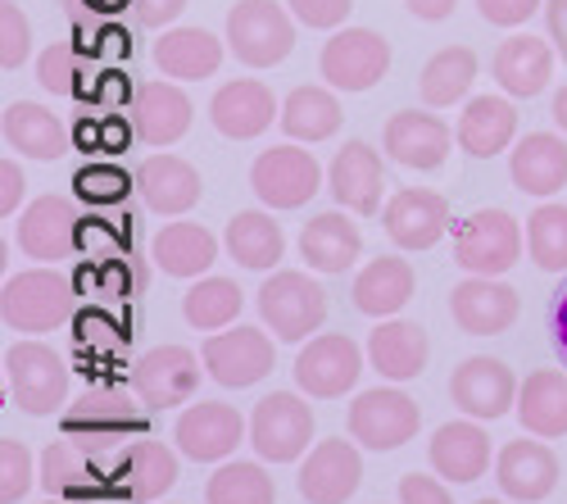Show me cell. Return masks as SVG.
I'll list each match as a JSON object with an SVG mask.
<instances>
[{"label":"cell","mask_w":567,"mask_h":504,"mask_svg":"<svg viewBox=\"0 0 567 504\" xmlns=\"http://www.w3.org/2000/svg\"><path fill=\"white\" fill-rule=\"evenodd\" d=\"M60 428L105 460H118L127 436H146V400L136 391L127 395L123 387H86L60 414Z\"/></svg>","instance_id":"6da1fadb"},{"label":"cell","mask_w":567,"mask_h":504,"mask_svg":"<svg viewBox=\"0 0 567 504\" xmlns=\"http://www.w3.org/2000/svg\"><path fill=\"white\" fill-rule=\"evenodd\" d=\"M78 313V287L55 264L10 272L0 287V318L10 332H55Z\"/></svg>","instance_id":"7a4b0ae2"},{"label":"cell","mask_w":567,"mask_h":504,"mask_svg":"<svg viewBox=\"0 0 567 504\" xmlns=\"http://www.w3.org/2000/svg\"><path fill=\"white\" fill-rule=\"evenodd\" d=\"M223 41L246 69H277L296 51V14L277 0H236Z\"/></svg>","instance_id":"3957f363"},{"label":"cell","mask_w":567,"mask_h":504,"mask_svg":"<svg viewBox=\"0 0 567 504\" xmlns=\"http://www.w3.org/2000/svg\"><path fill=\"white\" fill-rule=\"evenodd\" d=\"M259 318L277 341H305L309 332H318L327 323V291L300 268H277L272 278H264L259 296Z\"/></svg>","instance_id":"277c9868"},{"label":"cell","mask_w":567,"mask_h":504,"mask_svg":"<svg viewBox=\"0 0 567 504\" xmlns=\"http://www.w3.org/2000/svg\"><path fill=\"white\" fill-rule=\"evenodd\" d=\"M523 259V227L508 209H472L454 227V264L472 278H504Z\"/></svg>","instance_id":"5b68a950"},{"label":"cell","mask_w":567,"mask_h":504,"mask_svg":"<svg viewBox=\"0 0 567 504\" xmlns=\"http://www.w3.org/2000/svg\"><path fill=\"white\" fill-rule=\"evenodd\" d=\"M6 382L23 414L51 419L69 400V363L45 341H14L6 350Z\"/></svg>","instance_id":"8992f818"},{"label":"cell","mask_w":567,"mask_h":504,"mask_svg":"<svg viewBox=\"0 0 567 504\" xmlns=\"http://www.w3.org/2000/svg\"><path fill=\"white\" fill-rule=\"evenodd\" d=\"M313 441V409L296 391H268L250 414V445L264 464H296Z\"/></svg>","instance_id":"52a82bcc"},{"label":"cell","mask_w":567,"mask_h":504,"mask_svg":"<svg viewBox=\"0 0 567 504\" xmlns=\"http://www.w3.org/2000/svg\"><path fill=\"white\" fill-rule=\"evenodd\" d=\"M318 73L337 91H372L391 73V41L372 28H337L332 41H322Z\"/></svg>","instance_id":"ba28073f"},{"label":"cell","mask_w":567,"mask_h":504,"mask_svg":"<svg viewBox=\"0 0 567 504\" xmlns=\"http://www.w3.org/2000/svg\"><path fill=\"white\" fill-rule=\"evenodd\" d=\"M250 192L268 209H305L322 192V164L313 160V151L272 146L250 164Z\"/></svg>","instance_id":"9c48e42d"},{"label":"cell","mask_w":567,"mask_h":504,"mask_svg":"<svg viewBox=\"0 0 567 504\" xmlns=\"http://www.w3.org/2000/svg\"><path fill=\"white\" fill-rule=\"evenodd\" d=\"M417 428H422V409L400 387H372L350 404V436L377 454L409 445Z\"/></svg>","instance_id":"30bf717a"},{"label":"cell","mask_w":567,"mask_h":504,"mask_svg":"<svg viewBox=\"0 0 567 504\" xmlns=\"http://www.w3.org/2000/svg\"><path fill=\"white\" fill-rule=\"evenodd\" d=\"M296 387L313 400H337L346 391L359 387L363 378V350L354 346V337L346 332H327V337H309V346H300L296 354Z\"/></svg>","instance_id":"8fae6325"},{"label":"cell","mask_w":567,"mask_h":504,"mask_svg":"<svg viewBox=\"0 0 567 504\" xmlns=\"http://www.w3.org/2000/svg\"><path fill=\"white\" fill-rule=\"evenodd\" d=\"M177 454L182 450H168L164 441H127L118 450V460L110 469V495L127 500V504H155L164 500L173 486H177Z\"/></svg>","instance_id":"7c38bea8"},{"label":"cell","mask_w":567,"mask_h":504,"mask_svg":"<svg viewBox=\"0 0 567 504\" xmlns=\"http://www.w3.org/2000/svg\"><path fill=\"white\" fill-rule=\"evenodd\" d=\"M82 227H86V218H82L78 200L51 192V196L32 200L19 214V250L28 259H41V264H60V259H69L78 250Z\"/></svg>","instance_id":"4fadbf2b"},{"label":"cell","mask_w":567,"mask_h":504,"mask_svg":"<svg viewBox=\"0 0 567 504\" xmlns=\"http://www.w3.org/2000/svg\"><path fill=\"white\" fill-rule=\"evenodd\" d=\"M250 423L236 414L231 404H218V400H200V404H186L177 423H173V441L186 460L196 464H223L227 454L246 441Z\"/></svg>","instance_id":"5bb4252c"},{"label":"cell","mask_w":567,"mask_h":504,"mask_svg":"<svg viewBox=\"0 0 567 504\" xmlns=\"http://www.w3.org/2000/svg\"><path fill=\"white\" fill-rule=\"evenodd\" d=\"M132 391L146 400V409H182L200 391V359L186 346H155L136 359Z\"/></svg>","instance_id":"9a60e30c"},{"label":"cell","mask_w":567,"mask_h":504,"mask_svg":"<svg viewBox=\"0 0 567 504\" xmlns=\"http://www.w3.org/2000/svg\"><path fill=\"white\" fill-rule=\"evenodd\" d=\"M110 469H114V460H105V454H96L91 445H82L73 436H60V441L45 445L37 477H41L45 495L101 500V495H110Z\"/></svg>","instance_id":"2e32d148"},{"label":"cell","mask_w":567,"mask_h":504,"mask_svg":"<svg viewBox=\"0 0 567 504\" xmlns=\"http://www.w3.org/2000/svg\"><path fill=\"white\" fill-rule=\"evenodd\" d=\"M450 400H454V409H463L467 419L495 423V419L508 414V409H517V378H513V369L504 359L472 354L450 378Z\"/></svg>","instance_id":"e0dca14e"},{"label":"cell","mask_w":567,"mask_h":504,"mask_svg":"<svg viewBox=\"0 0 567 504\" xmlns=\"http://www.w3.org/2000/svg\"><path fill=\"white\" fill-rule=\"evenodd\" d=\"M277 363V346L268 332L259 328H241L236 323L231 332H214L205 341V369L218 387H231V391H246L255 382H264Z\"/></svg>","instance_id":"ac0fdd59"},{"label":"cell","mask_w":567,"mask_h":504,"mask_svg":"<svg viewBox=\"0 0 567 504\" xmlns=\"http://www.w3.org/2000/svg\"><path fill=\"white\" fill-rule=\"evenodd\" d=\"M127 119H132L136 142L173 146V142H182V136L192 132L196 105H192V96H186L177 82H141V86H132Z\"/></svg>","instance_id":"d6986e66"},{"label":"cell","mask_w":567,"mask_h":504,"mask_svg":"<svg viewBox=\"0 0 567 504\" xmlns=\"http://www.w3.org/2000/svg\"><path fill=\"white\" fill-rule=\"evenodd\" d=\"M458 136L450 132L445 119L427 114V110H400L386 119L382 146L400 168H417V173H436L450 160V146Z\"/></svg>","instance_id":"ffe728a7"},{"label":"cell","mask_w":567,"mask_h":504,"mask_svg":"<svg viewBox=\"0 0 567 504\" xmlns=\"http://www.w3.org/2000/svg\"><path fill=\"white\" fill-rule=\"evenodd\" d=\"M272 119H281V105L272 96V86L259 78L223 82L209 101V123L227 142H255V136H264L272 127Z\"/></svg>","instance_id":"44dd1931"},{"label":"cell","mask_w":567,"mask_h":504,"mask_svg":"<svg viewBox=\"0 0 567 504\" xmlns=\"http://www.w3.org/2000/svg\"><path fill=\"white\" fill-rule=\"evenodd\" d=\"M296 486L309 504H346L363 486V460H359L354 441H346V436L318 441L309 450V460L300 464Z\"/></svg>","instance_id":"7402d4cb"},{"label":"cell","mask_w":567,"mask_h":504,"mask_svg":"<svg viewBox=\"0 0 567 504\" xmlns=\"http://www.w3.org/2000/svg\"><path fill=\"white\" fill-rule=\"evenodd\" d=\"M382 227L400 250H432L450 233V200L427 187H404L386 200Z\"/></svg>","instance_id":"603a6c76"},{"label":"cell","mask_w":567,"mask_h":504,"mask_svg":"<svg viewBox=\"0 0 567 504\" xmlns=\"http://www.w3.org/2000/svg\"><path fill=\"white\" fill-rule=\"evenodd\" d=\"M517 313H523V300L499 278H472L467 272V282L450 291V318L467 337H499L517 323Z\"/></svg>","instance_id":"cb8c5ba5"},{"label":"cell","mask_w":567,"mask_h":504,"mask_svg":"<svg viewBox=\"0 0 567 504\" xmlns=\"http://www.w3.org/2000/svg\"><path fill=\"white\" fill-rule=\"evenodd\" d=\"M327 192L332 200L359 218L382 209V192H386V168H382V155H377L368 142H346L327 168Z\"/></svg>","instance_id":"d4e9b609"},{"label":"cell","mask_w":567,"mask_h":504,"mask_svg":"<svg viewBox=\"0 0 567 504\" xmlns=\"http://www.w3.org/2000/svg\"><path fill=\"white\" fill-rule=\"evenodd\" d=\"M0 132H6V146L28 155V160H41V164H55L60 155H69L73 146V127L64 114L45 110L37 101H14L0 114Z\"/></svg>","instance_id":"484cf974"},{"label":"cell","mask_w":567,"mask_h":504,"mask_svg":"<svg viewBox=\"0 0 567 504\" xmlns=\"http://www.w3.org/2000/svg\"><path fill=\"white\" fill-rule=\"evenodd\" d=\"M136 196L146 200V209L155 214H186V209H196L200 196H205V182L196 173V164H186L182 155H146L136 164Z\"/></svg>","instance_id":"4316f807"},{"label":"cell","mask_w":567,"mask_h":504,"mask_svg":"<svg viewBox=\"0 0 567 504\" xmlns=\"http://www.w3.org/2000/svg\"><path fill=\"white\" fill-rule=\"evenodd\" d=\"M508 177L523 196L549 200L567 187V136L558 132H527L508 151Z\"/></svg>","instance_id":"83f0119b"},{"label":"cell","mask_w":567,"mask_h":504,"mask_svg":"<svg viewBox=\"0 0 567 504\" xmlns=\"http://www.w3.org/2000/svg\"><path fill=\"white\" fill-rule=\"evenodd\" d=\"M563 469H558V454L545 445V441H508L499 454H495V482L508 500H523V504H536L545 495H554Z\"/></svg>","instance_id":"f1b7e54d"},{"label":"cell","mask_w":567,"mask_h":504,"mask_svg":"<svg viewBox=\"0 0 567 504\" xmlns=\"http://www.w3.org/2000/svg\"><path fill=\"white\" fill-rule=\"evenodd\" d=\"M432 359V341L409 318H377V328L368 332V363L386 382H413L422 378Z\"/></svg>","instance_id":"f546056e"},{"label":"cell","mask_w":567,"mask_h":504,"mask_svg":"<svg viewBox=\"0 0 567 504\" xmlns=\"http://www.w3.org/2000/svg\"><path fill=\"white\" fill-rule=\"evenodd\" d=\"M427 460L432 469L463 486V482H482L486 469H491V436L477 419H454V423H441L432 445H427Z\"/></svg>","instance_id":"4dcf8cb0"},{"label":"cell","mask_w":567,"mask_h":504,"mask_svg":"<svg viewBox=\"0 0 567 504\" xmlns=\"http://www.w3.org/2000/svg\"><path fill=\"white\" fill-rule=\"evenodd\" d=\"M359 255H363V233H359V223L350 218V209L313 214L300 227V259L313 272H332V278H337V272L354 268Z\"/></svg>","instance_id":"1f68e13d"},{"label":"cell","mask_w":567,"mask_h":504,"mask_svg":"<svg viewBox=\"0 0 567 504\" xmlns=\"http://www.w3.org/2000/svg\"><path fill=\"white\" fill-rule=\"evenodd\" d=\"M413 287H417V272L409 259L400 255H377L368 259L359 272H354V287H350V300L359 313L368 318H395L409 300H413Z\"/></svg>","instance_id":"d6a6232c"},{"label":"cell","mask_w":567,"mask_h":504,"mask_svg":"<svg viewBox=\"0 0 567 504\" xmlns=\"http://www.w3.org/2000/svg\"><path fill=\"white\" fill-rule=\"evenodd\" d=\"M491 69H495V82L508 91V96L532 101L554 78V45L532 37V32H513L508 41H499Z\"/></svg>","instance_id":"836d02e7"},{"label":"cell","mask_w":567,"mask_h":504,"mask_svg":"<svg viewBox=\"0 0 567 504\" xmlns=\"http://www.w3.org/2000/svg\"><path fill=\"white\" fill-rule=\"evenodd\" d=\"M458 151L472 160H495L517 142V110L504 96H472L458 114Z\"/></svg>","instance_id":"e575fe53"},{"label":"cell","mask_w":567,"mask_h":504,"mask_svg":"<svg viewBox=\"0 0 567 504\" xmlns=\"http://www.w3.org/2000/svg\"><path fill=\"white\" fill-rule=\"evenodd\" d=\"M227 41H218L205 28H168L155 41V64L164 69V78L173 82H205L223 69Z\"/></svg>","instance_id":"d590c367"},{"label":"cell","mask_w":567,"mask_h":504,"mask_svg":"<svg viewBox=\"0 0 567 504\" xmlns=\"http://www.w3.org/2000/svg\"><path fill=\"white\" fill-rule=\"evenodd\" d=\"M151 259L155 268H164L168 278H205L218 259V237L205 223H168L151 241Z\"/></svg>","instance_id":"8d00e7d4"},{"label":"cell","mask_w":567,"mask_h":504,"mask_svg":"<svg viewBox=\"0 0 567 504\" xmlns=\"http://www.w3.org/2000/svg\"><path fill=\"white\" fill-rule=\"evenodd\" d=\"M223 246L241 268L268 272L281 264V255H287V233H281V223L268 209H241V214L227 218Z\"/></svg>","instance_id":"74e56055"},{"label":"cell","mask_w":567,"mask_h":504,"mask_svg":"<svg viewBox=\"0 0 567 504\" xmlns=\"http://www.w3.org/2000/svg\"><path fill=\"white\" fill-rule=\"evenodd\" d=\"M517 423L532 436H567V378L558 369H536L517 387Z\"/></svg>","instance_id":"f35d334b"},{"label":"cell","mask_w":567,"mask_h":504,"mask_svg":"<svg viewBox=\"0 0 567 504\" xmlns=\"http://www.w3.org/2000/svg\"><path fill=\"white\" fill-rule=\"evenodd\" d=\"M281 132L291 142H327L337 136L346 114H341V101H337V86H296L287 101H281Z\"/></svg>","instance_id":"ab89813d"},{"label":"cell","mask_w":567,"mask_h":504,"mask_svg":"<svg viewBox=\"0 0 567 504\" xmlns=\"http://www.w3.org/2000/svg\"><path fill=\"white\" fill-rule=\"evenodd\" d=\"M477 55L467 51V45H445V51H436L427 64H422V78H417V96L422 105L432 110H445V105H458L472 82H477Z\"/></svg>","instance_id":"60d3db41"},{"label":"cell","mask_w":567,"mask_h":504,"mask_svg":"<svg viewBox=\"0 0 567 504\" xmlns=\"http://www.w3.org/2000/svg\"><path fill=\"white\" fill-rule=\"evenodd\" d=\"M241 305H246V291L231 278H196V287L182 296V318L196 332H223L241 318Z\"/></svg>","instance_id":"b9f144b4"},{"label":"cell","mask_w":567,"mask_h":504,"mask_svg":"<svg viewBox=\"0 0 567 504\" xmlns=\"http://www.w3.org/2000/svg\"><path fill=\"white\" fill-rule=\"evenodd\" d=\"M205 504H277V482L268 477L264 464L231 460L209 477Z\"/></svg>","instance_id":"7bdbcfd3"},{"label":"cell","mask_w":567,"mask_h":504,"mask_svg":"<svg viewBox=\"0 0 567 504\" xmlns=\"http://www.w3.org/2000/svg\"><path fill=\"white\" fill-rule=\"evenodd\" d=\"M37 82L51 91V96H96V82H86V64H82V51L73 41H55L45 45L41 60H37Z\"/></svg>","instance_id":"ee69618b"},{"label":"cell","mask_w":567,"mask_h":504,"mask_svg":"<svg viewBox=\"0 0 567 504\" xmlns=\"http://www.w3.org/2000/svg\"><path fill=\"white\" fill-rule=\"evenodd\" d=\"M527 255L545 272H563L567 268V205L545 200L527 218Z\"/></svg>","instance_id":"f6af8a7d"},{"label":"cell","mask_w":567,"mask_h":504,"mask_svg":"<svg viewBox=\"0 0 567 504\" xmlns=\"http://www.w3.org/2000/svg\"><path fill=\"white\" fill-rule=\"evenodd\" d=\"M127 192H136V177H127L118 164H86L73 173V196L91 200V205H118L127 200Z\"/></svg>","instance_id":"bcb514c9"},{"label":"cell","mask_w":567,"mask_h":504,"mask_svg":"<svg viewBox=\"0 0 567 504\" xmlns=\"http://www.w3.org/2000/svg\"><path fill=\"white\" fill-rule=\"evenodd\" d=\"M32 454L23 441L0 436V504H19L32 491Z\"/></svg>","instance_id":"7dc6e473"},{"label":"cell","mask_w":567,"mask_h":504,"mask_svg":"<svg viewBox=\"0 0 567 504\" xmlns=\"http://www.w3.org/2000/svg\"><path fill=\"white\" fill-rule=\"evenodd\" d=\"M32 51V23L14 0H0V69L14 73Z\"/></svg>","instance_id":"c3c4849f"},{"label":"cell","mask_w":567,"mask_h":504,"mask_svg":"<svg viewBox=\"0 0 567 504\" xmlns=\"http://www.w3.org/2000/svg\"><path fill=\"white\" fill-rule=\"evenodd\" d=\"M132 119L123 114H101V119H91V123H82L78 127V142L86 146V151H105V155H118L127 142H132Z\"/></svg>","instance_id":"681fc988"},{"label":"cell","mask_w":567,"mask_h":504,"mask_svg":"<svg viewBox=\"0 0 567 504\" xmlns=\"http://www.w3.org/2000/svg\"><path fill=\"white\" fill-rule=\"evenodd\" d=\"M287 6H291L296 23L318 28V32H337V28L350 19L354 0H287Z\"/></svg>","instance_id":"f907efd6"},{"label":"cell","mask_w":567,"mask_h":504,"mask_svg":"<svg viewBox=\"0 0 567 504\" xmlns=\"http://www.w3.org/2000/svg\"><path fill=\"white\" fill-rule=\"evenodd\" d=\"M536 10H545V0H477V14L491 28H523Z\"/></svg>","instance_id":"816d5d0a"},{"label":"cell","mask_w":567,"mask_h":504,"mask_svg":"<svg viewBox=\"0 0 567 504\" xmlns=\"http://www.w3.org/2000/svg\"><path fill=\"white\" fill-rule=\"evenodd\" d=\"M78 346H96V350H118L123 346V332L110 313H78Z\"/></svg>","instance_id":"f5cc1de1"},{"label":"cell","mask_w":567,"mask_h":504,"mask_svg":"<svg viewBox=\"0 0 567 504\" xmlns=\"http://www.w3.org/2000/svg\"><path fill=\"white\" fill-rule=\"evenodd\" d=\"M400 504H454L445 477H422V473H404L400 477Z\"/></svg>","instance_id":"db71d44e"},{"label":"cell","mask_w":567,"mask_h":504,"mask_svg":"<svg viewBox=\"0 0 567 504\" xmlns=\"http://www.w3.org/2000/svg\"><path fill=\"white\" fill-rule=\"evenodd\" d=\"M132 19L136 28H173L186 10V0H132Z\"/></svg>","instance_id":"11a10c76"},{"label":"cell","mask_w":567,"mask_h":504,"mask_svg":"<svg viewBox=\"0 0 567 504\" xmlns=\"http://www.w3.org/2000/svg\"><path fill=\"white\" fill-rule=\"evenodd\" d=\"M23 192H28V177H23V168H19L14 160H0V214L14 218V214H19Z\"/></svg>","instance_id":"9f6ffc18"},{"label":"cell","mask_w":567,"mask_h":504,"mask_svg":"<svg viewBox=\"0 0 567 504\" xmlns=\"http://www.w3.org/2000/svg\"><path fill=\"white\" fill-rule=\"evenodd\" d=\"M545 28H549L554 51H558L563 64H567V0H545Z\"/></svg>","instance_id":"6f0895ef"},{"label":"cell","mask_w":567,"mask_h":504,"mask_svg":"<svg viewBox=\"0 0 567 504\" xmlns=\"http://www.w3.org/2000/svg\"><path fill=\"white\" fill-rule=\"evenodd\" d=\"M549 337H554V350L567 363V282L554 291V305H549Z\"/></svg>","instance_id":"680465c9"},{"label":"cell","mask_w":567,"mask_h":504,"mask_svg":"<svg viewBox=\"0 0 567 504\" xmlns=\"http://www.w3.org/2000/svg\"><path fill=\"white\" fill-rule=\"evenodd\" d=\"M454 6H458V0H404V10L413 19H422V23H445L454 14Z\"/></svg>","instance_id":"91938a15"},{"label":"cell","mask_w":567,"mask_h":504,"mask_svg":"<svg viewBox=\"0 0 567 504\" xmlns=\"http://www.w3.org/2000/svg\"><path fill=\"white\" fill-rule=\"evenodd\" d=\"M549 114H554V123H558V127H563V136H567V86H563V91H558V96H554Z\"/></svg>","instance_id":"94428289"},{"label":"cell","mask_w":567,"mask_h":504,"mask_svg":"<svg viewBox=\"0 0 567 504\" xmlns=\"http://www.w3.org/2000/svg\"><path fill=\"white\" fill-rule=\"evenodd\" d=\"M91 504H127V500H118V495H114V500H105V495H101V500H91Z\"/></svg>","instance_id":"6125c7cd"},{"label":"cell","mask_w":567,"mask_h":504,"mask_svg":"<svg viewBox=\"0 0 567 504\" xmlns=\"http://www.w3.org/2000/svg\"><path fill=\"white\" fill-rule=\"evenodd\" d=\"M41 504H73V500H64V495H51V500H41Z\"/></svg>","instance_id":"be15d7a7"},{"label":"cell","mask_w":567,"mask_h":504,"mask_svg":"<svg viewBox=\"0 0 567 504\" xmlns=\"http://www.w3.org/2000/svg\"><path fill=\"white\" fill-rule=\"evenodd\" d=\"M477 504H504V500H491V495H486V500H477Z\"/></svg>","instance_id":"e7e4bbea"}]
</instances>
